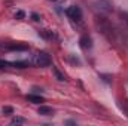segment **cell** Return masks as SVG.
<instances>
[{
	"instance_id": "6da1fadb",
	"label": "cell",
	"mask_w": 128,
	"mask_h": 126,
	"mask_svg": "<svg viewBox=\"0 0 128 126\" xmlns=\"http://www.w3.org/2000/svg\"><path fill=\"white\" fill-rule=\"evenodd\" d=\"M96 25H97V28L103 33L107 39H110V40L113 39V28H112V25L109 24V21H107L106 18L97 16L96 18Z\"/></svg>"
},
{
	"instance_id": "7a4b0ae2",
	"label": "cell",
	"mask_w": 128,
	"mask_h": 126,
	"mask_svg": "<svg viewBox=\"0 0 128 126\" xmlns=\"http://www.w3.org/2000/svg\"><path fill=\"white\" fill-rule=\"evenodd\" d=\"M36 67H49L52 64V60L51 57L46 54V52H39L33 57V61H32Z\"/></svg>"
},
{
	"instance_id": "3957f363",
	"label": "cell",
	"mask_w": 128,
	"mask_h": 126,
	"mask_svg": "<svg viewBox=\"0 0 128 126\" xmlns=\"http://www.w3.org/2000/svg\"><path fill=\"white\" fill-rule=\"evenodd\" d=\"M66 13H67V16H68L72 21H78V22L82 21V10H80V7H78V6H70V7H67Z\"/></svg>"
},
{
	"instance_id": "277c9868",
	"label": "cell",
	"mask_w": 128,
	"mask_h": 126,
	"mask_svg": "<svg viewBox=\"0 0 128 126\" xmlns=\"http://www.w3.org/2000/svg\"><path fill=\"white\" fill-rule=\"evenodd\" d=\"M3 49H6V51H27L28 46L22 45V43H8L3 46Z\"/></svg>"
},
{
	"instance_id": "5b68a950",
	"label": "cell",
	"mask_w": 128,
	"mask_h": 126,
	"mask_svg": "<svg viewBox=\"0 0 128 126\" xmlns=\"http://www.w3.org/2000/svg\"><path fill=\"white\" fill-rule=\"evenodd\" d=\"M79 45H80V48L82 49H91L92 48V40H91V37L90 36H82L80 39H79Z\"/></svg>"
},
{
	"instance_id": "8992f818",
	"label": "cell",
	"mask_w": 128,
	"mask_h": 126,
	"mask_svg": "<svg viewBox=\"0 0 128 126\" xmlns=\"http://www.w3.org/2000/svg\"><path fill=\"white\" fill-rule=\"evenodd\" d=\"M39 114H42V116H52V114H54V110H52L51 107L40 105V108H39Z\"/></svg>"
},
{
	"instance_id": "52a82bcc",
	"label": "cell",
	"mask_w": 128,
	"mask_h": 126,
	"mask_svg": "<svg viewBox=\"0 0 128 126\" xmlns=\"http://www.w3.org/2000/svg\"><path fill=\"white\" fill-rule=\"evenodd\" d=\"M52 73H54V76H55L57 80H60V82H64V80H66V76H64L57 67H54V65H52Z\"/></svg>"
},
{
	"instance_id": "ba28073f",
	"label": "cell",
	"mask_w": 128,
	"mask_h": 126,
	"mask_svg": "<svg viewBox=\"0 0 128 126\" xmlns=\"http://www.w3.org/2000/svg\"><path fill=\"white\" fill-rule=\"evenodd\" d=\"M27 99L33 102V104H40V102H43V98L40 96V95H27Z\"/></svg>"
},
{
	"instance_id": "9c48e42d",
	"label": "cell",
	"mask_w": 128,
	"mask_h": 126,
	"mask_svg": "<svg viewBox=\"0 0 128 126\" xmlns=\"http://www.w3.org/2000/svg\"><path fill=\"white\" fill-rule=\"evenodd\" d=\"M22 123H26V119L24 117H14L12 120H10V125L14 126V125H22Z\"/></svg>"
},
{
	"instance_id": "30bf717a",
	"label": "cell",
	"mask_w": 128,
	"mask_h": 126,
	"mask_svg": "<svg viewBox=\"0 0 128 126\" xmlns=\"http://www.w3.org/2000/svg\"><path fill=\"white\" fill-rule=\"evenodd\" d=\"M39 34H40L42 37H45V39H52V37H54L52 31H49V30H39Z\"/></svg>"
},
{
	"instance_id": "8fae6325",
	"label": "cell",
	"mask_w": 128,
	"mask_h": 126,
	"mask_svg": "<svg viewBox=\"0 0 128 126\" xmlns=\"http://www.w3.org/2000/svg\"><path fill=\"white\" fill-rule=\"evenodd\" d=\"M10 65H14L16 68H26V67H28V63H26V61H16V63H10Z\"/></svg>"
},
{
	"instance_id": "7c38bea8",
	"label": "cell",
	"mask_w": 128,
	"mask_h": 126,
	"mask_svg": "<svg viewBox=\"0 0 128 126\" xmlns=\"http://www.w3.org/2000/svg\"><path fill=\"white\" fill-rule=\"evenodd\" d=\"M2 113H3V114H6V116H8V114H14V108H12V107H9V105H6V107H3V108H2Z\"/></svg>"
},
{
	"instance_id": "4fadbf2b",
	"label": "cell",
	"mask_w": 128,
	"mask_h": 126,
	"mask_svg": "<svg viewBox=\"0 0 128 126\" xmlns=\"http://www.w3.org/2000/svg\"><path fill=\"white\" fill-rule=\"evenodd\" d=\"M24 16H26V13H24L22 10H18V12L15 13V19H24Z\"/></svg>"
},
{
	"instance_id": "5bb4252c",
	"label": "cell",
	"mask_w": 128,
	"mask_h": 126,
	"mask_svg": "<svg viewBox=\"0 0 128 126\" xmlns=\"http://www.w3.org/2000/svg\"><path fill=\"white\" fill-rule=\"evenodd\" d=\"M121 18L124 19V22L128 25V12H121Z\"/></svg>"
},
{
	"instance_id": "9a60e30c",
	"label": "cell",
	"mask_w": 128,
	"mask_h": 126,
	"mask_svg": "<svg viewBox=\"0 0 128 126\" xmlns=\"http://www.w3.org/2000/svg\"><path fill=\"white\" fill-rule=\"evenodd\" d=\"M8 65H10V63H6V61L0 60V68H4V67H8Z\"/></svg>"
},
{
	"instance_id": "2e32d148",
	"label": "cell",
	"mask_w": 128,
	"mask_h": 126,
	"mask_svg": "<svg viewBox=\"0 0 128 126\" xmlns=\"http://www.w3.org/2000/svg\"><path fill=\"white\" fill-rule=\"evenodd\" d=\"M32 18H33V21H36V22L40 21V16H39L37 13H32Z\"/></svg>"
},
{
	"instance_id": "e0dca14e",
	"label": "cell",
	"mask_w": 128,
	"mask_h": 126,
	"mask_svg": "<svg viewBox=\"0 0 128 126\" xmlns=\"http://www.w3.org/2000/svg\"><path fill=\"white\" fill-rule=\"evenodd\" d=\"M48 1H52V3H63L66 0H48Z\"/></svg>"
}]
</instances>
